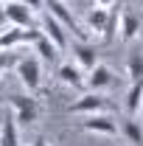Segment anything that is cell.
Segmentation results:
<instances>
[{"label":"cell","mask_w":143,"mask_h":146,"mask_svg":"<svg viewBox=\"0 0 143 146\" xmlns=\"http://www.w3.org/2000/svg\"><path fill=\"white\" fill-rule=\"evenodd\" d=\"M14 73H17L20 84L28 93L39 90V84H42V68H39V59H36V56H23V59H17Z\"/></svg>","instance_id":"6da1fadb"},{"label":"cell","mask_w":143,"mask_h":146,"mask_svg":"<svg viewBox=\"0 0 143 146\" xmlns=\"http://www.w3.org/2000/svg\"><path fill=\"white\" fill-rule=\"evenodd\" d=\"M11 107H14V121L23 127H31L39 118V101L34 93H23V96H11Z\"/></svg>","instance_id":"7a4b0ae2"},{"label":"cell","mask_w":143,"mask_h":146,"mask_svg":"<svg viewBox=\"0 0 143 146\" xmlns=\"http://www.w3.org/2000/svg\"><path fill=\"white\" fill-rule=\"evenodd\" d=\"M45 6H48V14L56 17L65 28H68V31H73V34L79 36V39H87V36H90L87 31L76 23V17H73V11L68 9V3H65V0H45Z\"/></svg>","instance_id":"3957f363"},{"label":"cell","mask_w":143,"mask_h":146,"mask_svg":"<svg viewBox=\"0 0 143 146\" xmlns=\"http://www.w3.org/2000/svg\"><path fill=\"white\" fill-rule=\"evenodd\" d=\"M79 127L84 129V132H93V135H118V121L115 118H109L104 112H93V115H84V121H79Z\"/></svg>","instance_id":"277c9868"},{"label":"cell","mask_w":143,"mask_h":146,"mask_svg":"<svg viewBox=\"0 0 143 146\" xmlns=\"http://www.w3.org/2000/svg\"><path fill=\"white\" fill-rule=\"evenodd\" d=\"M107 110V98L101 96V93H95V90H90L84 93V96H79L76 101H73L70 107H68V112H76V115H93V112H104Z\"/></svg>","instance_id":"5b68a950"},{"label":"cell","mask_w":143,"mask_h":146,"mask_svg":"<svg viewBox=\"0 0 143 146\" xmlns=\"http://www.w3.org/2000/svg\"><path fill=\"white\" fill-rule=\"evenodd\" d=\"M70 54H73V59H76V65H79L84 73L93 70V68L98 65V54H95V48L90 45L87 39H76V42L70 45Z\"/></svg>","instance_id":"8992f818"},{"label":"cell","mask_w":143,"mask_h":146,"mask_svg":"<svg viewBox=\"0 0 143 146\" xmlns=\"http://www.w3.org/2000/svg\"><path fill=\"white\" fill-rule=\"evenodd\" d=\"M34 14H36V11H31L23 0H11V3H6V17H9L11 25L31 28V25H34Z\"/></svg>","instance_id":"52a82bcc"},{"label":"cell","mask_w":143,"mask_h":146,"mask_svg":"<svg viewBox=\"0 0 143 146\" xmlns=\"http://www.w3.org/2000/svg\"><path fill=\"white\" fill-rule=\"evenodd\" d=\"M42 34L48 36V39L54 42L59 51H68V48H70V39H68V28H65V25H62V23H59L56 17H51V14L45 17V23H42Z\"/></svg>","instance_id":"ba28073f"},{"label":"cell","mask_w":143,"mask_h":146,"mask_svg":"<svg viewBox=\"0 0 143 146\" xmlns=\"http://www.w3.org/2000/svg\"><path fill=\"white\" fill-rule=\"evenodd\" d=\"M84 84H87L90 90L101 93V90H107L109 84H115V73L109 70L107 65H101V62H98L93 70H87V82H84Z\"/></svg>","instance_id":"9c48e42d"},{"label":"cell","mask_w":143,"mask_h":146,"mask_svg":"<svg viewBox=\"0 0 143 146\" xmlns=\"http://www.w3.org/2000/svg\"><path fill=\"white\" fill-rule=\"evenodd\" d=\"M56 79H59L62 84L73 87V90H81V87H84V82H87L84 70H81L79 65H73V62H65V65H59V70H56Z\"/></svg>","instance_id":"30bf717a"},{"label":"cell","mask_w":143,"mask_h":146,"mask_svg":"<svg viewBox=\"0 0 143 146\" xmlns=\"http://www.w3.org/2000/svg\"><path fill=\"white\" fill-rule=\"evenodd\" d=\"M143 31V20L135 14V11H129V9H121V28H118V34L124 42H132L135 36Z\"/></svg>","instance_id":"8fae6325"},{"label":"cell","mask_w":143,"mask_h":146,"mask_svg":"<svg viewBox=\"0 0 143 146\" xmlns=\"http://www.w3.org/2000/svg\"><path fill=\"white\" fill-rule=\"evenodd\" d=\"M121 135H124L132 146H143V124L135 115H129V118L121 121Z\"/></svg>","instance_id":"7c38bea8"},{"label":"cell","mask_w":143,"mask_h":146,"mask_svg":"<svg viewBox=\"0 0 143 146\" xmlns=\"http://www.w3.org/2000/svg\"><path fill=\"white\" fill-rule=\"evenodd\" d=\"M118 28H121V9H115V3H112V6H109V14H107V25H104V31H101L104 45H112V42H115Z\"/></svg>","instance_id":"4fadbf2b"},{"label":"cell","mask_w":143,"mask_h":146,"mask_svg":"<svg viewBox=\"0 0 143 146\" xmlns=\"http://www.w3.org/2000/svg\"><path fill=\"white\" fill-rule=\"evenodd\" d=\"M140 107H143V79L132 82V87L126 93V115H138Z\"/></svg>","instance_id":"5bb4252c"},{"label":"cell","mask_w":143,"mask_h":146,"mask_svg":"<svg viewBox=\"0 0 143 146\" xmlns=\"http://www.w3.org/2000/svg\"><path fill=\"white\" fill-rule=\"evenodd\" d=\"M17 45H23V28L20 25H11V28L0 31V51H14Z\"/></svg>","instance_id":"9a60e30c"},{"label":"cell","mask_w":143,"mask_h":146,"mask_svg":"<svg viewBox=\"0 0 143 146\" xmlns=\"http://www.w3.org/2000/svg\"><path fill=\"white\" fill-rule=\"evenodd\" d=\"M34 51L39 54V59H42V62H48V65H51V62H56V56H59V48H56V45H54L45 34L34 42Z\"/></svg>","instance_id":"2e32d148"},{"label":"cell","mask_w":143,"mask_h":146,"mask_svg":"<svg viewBox=\"0 0 143 146\" xmlns=\"http://www.w3.org/2000/svg\"><path fill=\"white\" fill-rule=\"evenodd\" d=\"M0 146H20V135H17V121L6 118L0 127Z\"/></svg>","instance_id":"e0dca14e"},{"label":"cell","mask_w":143,"mask_h":146,"mask_svg":"<svg viewBox=\"0 0 143 146\" xmlns=\"http://www.w3.org/2000/svg\"><path fill=\"white\" fill-rule=\"evenodd\" d=\"M107 14H109V9H104V6H95V9L87 14V28L93 31V34H101V31H104Z\"/></svg>","instance_id":"ac0fdd59"},{"label":"cell","mask_w":143,"mask_h":146,"mask_svg":"<svg viewBox=\"0 0 143 146\" xmlns=\"http://www.w3.org/2000/svg\"><path fill=\"white\" fill-rule=\"evenodd\" d=\"M126 76H129V82H140L143 79V54H129L126 59Z\"/></svg>","instance_id":"d6986e66"},{"label":"cell","mask_w":143,"mask_h":146,"mask_svg":"<svg viewBox=\"0 0 143 146\" xmlns=\"http://www.w3.org/2000/svg\"><path fill=\"white\" fill-rule=\"evenodd\" d=\"M23 3H25V6L31 9V11H39V9L45 6V0H23Z\"/></svg>","instance_id":"ffe728a7"},{"label":"cell","mask_w":143,"mask_h":146,"mask_svg":"<svg viewBox=\"0 0 143 146\" xmlns=\"http://www.w3.org/2000/svg\"><path fill=\"white\" fill-rule=\"evenodd\" d=\"M6 23H9V17H6V6H0V28H6Z\"/></svg>","instance_id":"44dd1931"},{"label":"cell","mask_w":143,"mask_h":146,"mask_svg":"<svg viewBox=\"0 0 143 146\" xmlns=\"http://www.w3.org/2000/svg\"><path fill=\"white\" fill-rule=\"evenodd\" d=\"M112 3H115V0H95V6H104V9H109Z\"/></svg>","instance_id":"7402d4cb"},{"label":"cell","mask_w":143,"mask_h":146,"mask_svg":"<svg viewBox=\"0 0 143 146\" xmlns=\"http://www.w3.org/2000/svg\"><path fill=\"white\" fill-rule=\"evenodd\" d=\"M34 146H51V143H48V138H36Z\"/></svg>","instance_id":"603a6c76"},{"label":"cell","mask_w":143,"mask_h":146,"mask_svg":"<svg viewBox=\"0 0 143 146\" xmlns=\"http://www.w3.org/2000/svg\"><path fill=\"white\" fill-rule=\"evenodd\" d=\"M0 93H3V82H0Z\"/></svg>","instance_id":"cb8c5ba5"},{"label":"cell","mask_w":143,"mask_h":146,"mask_svg":"<svg viewBox=\"0 0 143 146\" xmlns=\"http://www.w3.org/2000/svg\"><path fill=\"white\" fill-rule=\"evenodd\" d=\"M0 127H3V118H0Z\"/></svg>","instance_id":"d4e9b609"},{"label":"cell","mask_w":143,"mask_h":146,"mask_svg":"<svg viewBox=\"0 0 143 146\" xmlns=\"http://www.w3.org/2000/svg\"><path fill=\"white\" fill-rule=\"evenodd\" d=\"M3 3H11V0H3Z\"/></svg>","instance_id":"484cf974"},{"label":"cell","mask_w":143,"mask_h":146,"mask_svg":"<svg viewBox=\"0 0 143 146\" xmlns=\"http://www.w3.org/2000/svg\"><path fill=\"white\" fill-rule=\"evenodd\" d=\"M0 31H3V28H0Z\"/></svg>","instance_id":"4316f807"}]
</instances>
